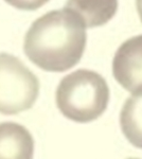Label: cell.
<instances>
[{"mask_svg": "<svg viewBox=\"0 0 142 159\" xmlns=\"http://www.w3.org/2000/svg\"><path fill=\"white\" fill-rule=\"evenodd\" d=\"M81 18L68 8L51 11L35 20L24 37L29 59L50 72H64L82 58L86 30Z\"/></svg>", "mask_w": 142, "mask_h": 159, "instance_id": "obj_1", "label": "cell"}, {"mask_svg": "<svg viewBox=\"0 0 142 159\" xmlns=\"http://www.w3.org/2000/svg\"><path fill=\"white\" fill-rule=\"evenodd\" d=\"M55 99L64 117L77 123H88L101 117L107 108L109 88L99 73L79 69L61 80Z\"/></svg>", "mask_w": 142, "mask_h": 159, "instance_id": "obj_2", "label": "cell"}, {"mask_svg": "<svg viewBox=\"0 0 142 159\" xmlns=\"http://www.w3.org/2000/svg\"><path fill=\"white\" fill-rule=\"evenodd\" d=\"M39 94V81L22 61L0 53V113L14 116L30 109Z\"/></svg>", "mask_w": 142, "mask_h": 159, "instance_id": "obj_3", "label": "cell"}, {"mask_svg": "<svg viewBox=\"0 0 142 159\" xmlns=\"http://www.w3.org/2000/svg\"><path fill=\"white\" fill-rule=\"evenodd\" d=\"M116 81L132 94L142 92V35L131 37L117 50L112 61Z\"/></svg>", "mask_w": 142, "mask_h": 159, "instance_id": "obj_4", "label": "cell"}, {"mask_svg": "<svg viewBox=\"0 0 142 159\" xmlns=\"http://www.w3.org/2000/svg\"><path fill=\"white\" fill-rule=\"evenodd\" d=\"M34 139L23 125L0 123V159H33Z\"/></svg>", "mask_w": 142, "mask_h": 159, "instance_id": "obj_5", "label": "cell"}, {"mask_svg": "<svg viewBox=\"0 0 142 159\" xmlns=\"http://www.w3.org/2000/svg\"><path fill=\"white\" fill-rule=\"evenodd\" d=\"M66 8L76 14L86 28L103 25L118 10V0H68Z\"/></svg>", "mask_w": 142, "mask_h": 159, "instance_id": "obj_6", "label": "cell"}, {"mask_svg": "<svg viewBox=\"0 0 142 159\" xmlns=\"http://www.w3.org/2000/svg\"><path fill=\"white\" fill-rule=\"evenodd\" d=\"M120 125L126 139L142 149V92L126 100L120 113Z\"/></svg>", "mask_w": 142, "mask_h": 159, "instance_id": "obj_7", "label": "cell"}, {"mask_svg": "<svg viewBox=\"0 0 142 159\" xmlns=\"http://www.w3.org/2000/svg\"><path fill=\"white\" fill-rule=\"evenodd\" d=\"M5 1L12 6L19 8V10L32 11L42 6L49 0H5Z\"/></svg>", "mask_w": 142, "mask_h": 159, "instance_id": "obj_8", "label": "cell"}, {"mask_svg": "<svg viewBox=\"0 0 142 159\" xmlns=\"http://www.w3.org/2000/svg\"><path fill=\"white\" fill-rule=\"evenodd\" d=\"M136 5H137V11L140 16V19L142 21V0H136Z\"/></svg>", "mask_w": 142, "mask_h": 159, "instance_id": "obj_9", "label": "cell"}, {"mask_svg": "<svg viewBox=\"0 0 142 159\" xmlns=\"http://www.w3.org/2000/svg\"><path fill=\"white\" fill-rule=\"evenodd\" d=\"M129 159H138V158H129Z\"/></svg>", "mask_w": 142, "mask_h": 159, "instance_id": "obj_10", "label": "cell"}]
</instances>
